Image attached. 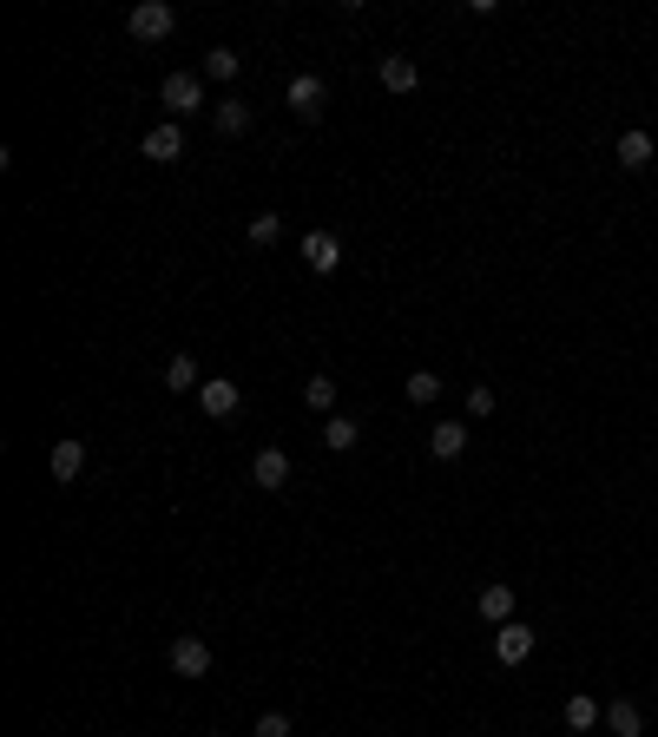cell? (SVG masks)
Returning <instances> with one entry per match:
<instances>
[{"label":"cell","mask_w":658,"mask_h":737,"mask_svg":"<svg viewBox=\"0 0 658 737\" xmlns=\"http://www.w3.org/2000/svg\"><path fill=\"white\" fill-rule=\"evenodd\" d=\"M172 27H178V7H172V0H139V7L126 14V33H132V40H145V47L165 40Z\"/></svg>","instance_id":"6da1fadb"},{"label":"cell","mask_w":658,"mask_h":737,"mask_svg":"<svg viewBox=\"0 0 658 737\" xmlns=\"http://www.w3.org/2000/svg\"><path fill=\"white\" fill-rule=\"evenodd\" d=\"M158 99H165V112H172V119H191V112L204 106V73H165Z\"/></svg>","instance_id":"7a4b0ae2"},{"label":"cell","mask_w":658,"mask_h":737,"mask_svg":"<svg viewBox=\"0 0 658 737\" xmlns=\"http://www.w3.org/2000/svg\"><path fill=\"white\" fill-rule=\"evenodd\" d=\"M283 99H290V112H297L303 126H310V119H323V106H329V86H323V73H297Z\"/></svg>","instance_id":"3957f363"},{"label":"cell","mask_w":658,"mask_h":737,"mask_svg":"<svg viewBox=\"0 0 658 737\" xmlns=\"http://www.w3.org/2000/svg\"><path fill=\"white\" fill-rule=\"evenodd\" d=\"M303 264H310L316 277H336V270H343V237L336 231H303Z\"/></svg>","instance_id":"277c9868"},{"label":"cell","mask_w":658,"mask_h":737,"mask_svg":"<svg viewBox=\"0 0 658 737\" xmlns=\"http://www.w3.org/2000/svg\"><path fill=\"white\" fill-rule=\"evenodd\" d=\"M237 402H244V389H237L231 376H204V389H198V408L211 415V422H231V415H237Z\"/></svg>","instance_id":"5b68a950"},{"label":"cell","mask_w":658,"mask_h":737,"mask_svg":"<svg viewBox=\"0 0 658 737\" xmlns=\"http://www.w3.org/2000/svg\"><path fill=\"white\" fill-rule=\"evenodd\" d=\"M139 152L152 158V165H178V158H185V126H178V119L152 126V132H145V145H139Z\"/></svg>","instance_id":"8992f818"},{"label":"cell","mask_w":658,"mask_h":737,"mask_svg":"<svg viewBox=\"0 0 658 737\" xmlns=\"http://www.w3.org/2000/svg\"><path fill=\"white\" fill-rule=\"evenodd\" d=\"M172 672H178V678H204V672H211V645H204L198 632L172 639Z\"/></svg>","instance_id":"52a82bcc"},{"label":"cell","mask_w":658,"mask_h":737,"mask_svg":"<svg viewBox=\"0 0 658 737\" xmlns=\"http://www.w3.org/2000/svg\"><path fill=\"white\" fill-rule=\"evenodd\" d=\"M494 659H501V665H527L533 659V632L520 626V619H507V626L494 632Z\"/></svg>","instance_id":"ba28073f"},{"label":"cell","mask_w":658,"mask_h":737,"mask_svg":"<svg viewBox=\"0 0 658 737\" xmlns=\"http://www.w3.org/2000/svg\"><path fill=\"white\" fill-rule=\"evenodd\" d=\"M251 481L264 487V494H277V487H290V455H283V448H264V455L251 461Z\"/></svg>","instance_id":"9c48e42d"},{"label":"cell","mask_w":658,"mask_h":737,"mask_svg":"<svg viewBox=\"0 0 658 737\" xmlns=\"http://www.w3.org/2000/svg\"><path fill=\"white\" fill-rule=\"evenodd\" d=\"M428 455H435V461H461V455H468V422H435Z\"/></svg>","instance_id":"30bf717a"},{"label":"cell","mask_w":658,"mask_h":737,"mask_svg":"<svg viewBox=\"0 0 658 737\" xmlns=\"http://www.w3.org/2000/svg\"><path fill=\"white\" fill-rule=\"evenodd\" d=\"M47 474L60 487H73L79 474H86V441H60V448H53V461H47Z\"/></svg>","instance_id":"8fae6325"},{"label":"cell","mask_w":658,"mask_h":737,"mask_svg":"<svg viewBox=\"0 0 658 737\" xmlns=\"http://www.w3.org/2000/svg\"><path fill=\"white\" fill-rule=\"evenodd\" d=\"M382 86H389V93H415V86H422V66L408 60V53H382Z\"/></svg>","instance_id":"7c38bea8"},{"label":"cell","mask_w":658,"mask_h":737,"mask_svg":"<svg viewBox=\"0 0 658 737\" xmlns=\"http://www.w3.org/2000/svg\"><path fill=\"white\" fill-rule=\"evenodd\" d=\"M211 126H218L224 139H244V132H251V106H244V99H218V106H211Z\"/></svg>","instance_id":"4fadbf2b"},{"label":"cell","mask_w":658,"mask_h":737,"mask_svg":"<svg viewBox=\"0 0 658 737\" xmlns=\"http://www.w3.org/2000/svg\"><path fill=\"white\" fill-rule=\"evenodd\" d=\"M606 731L612 737H645V711L632 705V698H612V705H606Z\"/></svg>","instance_id":"5bb4252c"},{"label":"cell","mask_w":658,"mask_h":737,"mask_svg":"<svg viewBox=\"0 0 658 737\" xmlns=\"http://www.w3.org/2000/svg\"><path fill=\"white\" fill-rule=\"evenodd\" d=\"M356 441H362V422H356V415H329V422H323V448H329V455H349Z\"/></svg>","instance_id":"9a60e30c"},{"label":"cell","mask_w":658,"mask_h":737,"mask_svg":"<svg viewBox=\"0 0 658 737\" xmlns=\"http://www.w3.org/2000/svg\"><path fill=\"white\" fill-rule=\"evenodd\" d=\"M619 165H626V172H645V165H652V132H619Z\"/></svg>","instance_id":"2e32d148"},{"label":"cell","mask_w":658,"mask_h":737,"mask_svg":"<svg viewBox=\"0 0 658 737\" xmlns=\"http://www.w3.org/2000/svg\"><path fill=\"white\" fill-rule=\"evenodd\" d=\"M481 619H494V626H507V619H514V586H507V580L481 586Z\"/></svg>","instance_id":"e0dca14e"},{"label":"cell","mask_w":658,"mask_h":737,"mask_svg":"<svg viewBox=\"0 0 658 737\" xmlns=\"http://www.w3.org/2000/svg\"><path fill=\"white\" fill-rule=\"evenodd\" d=\"M165 389H178V395H185V389H204V382H198V356H185V349H178V356L165 362Z\"/></svg>","instance_id":"ac0fdd59"},{"label":"cell","mask_w":658,"mask_h":737,"mask_svg":"<svg viewBox=\"0 0 658 737\" xmlns=\"http://www.w3.org/2000/svg\"><path fill=\"white\" fill-rule=\"evenodd\" d=\"M303 408H316V415H336V376H310V382H303Z\"/></svg>","instance_id":"d6986e66"},{"label":"cell","mask_w":658,"mask_h":737,"mask_svg":"<svg viewBox=\"0 0 658 737\" xmlns=\"http://www.w3.org/2000/svg\"><path fill=\"white\" fill-rule=\"evenodd\" d=\"M599 718H606V711H599V698H586V691H573V698H566V724H573V731H593Z\"/></svg>","instance_id":"ffe728a7"},{"label":"cell","mask_w":658,"mask_h":737,"mask_svg":"<svg viewBox=\"0 0 658 737\" xmlns=\"http://www.w3.org/2000/svg\"><path fill=\"white\" fill-rule=\"evenodd\" d=\"M408 402H415V408L441 402V376H435V369H408Z\"/></svg>","instance_id":"44dd1931"},{"label":"cell","mask_w":658,"mask_h":737,"mask_svg":"<svg viewBox=\"0 0 658 737\" xmlns=\"http://www.w3.org/2000/svg\"><path fill=\"white\" fill-rule=\"evenodd\" d=\"M198 73H204V79H237V73H244V60H237L231 47H211V53H204V66H198Z\"/></svg>","instance_id":"7402d4cb"},{"label":"cell","mask_w":658,"mask_h":737,"mask_svg":"<svg viewBox=\"0 0 658 737\" xmlns=\"http://www.w3.org/2000/svg\"><path fill=\"white\" fill-rule=\"evenodd\" d=\"M277 237H283V218H277V211H257V218H251V251H270Z\"/></svg>","instance_id":"603a6c76"},{"label":"cell","mask_w":658,"mask_h":737,"mask_svg":"<svg viewBox=\"0 0 658 737\" xmlns=\"http://www.w3.org/2000/svg\"><path fill=\"white\" fill-rule=\"evenodd\" d=\"M251 737H290V718H283V711H264V718H257V731Z\"/></svg>","instance_id":"cb8c5ba5"},{"label":"cell","mask_w":658,"mask_h":737,"mask_svg":"<svg viewBox=\"0 0 658 737\" xmlns=\"http://www.w3.org/2000/svg\"><path fill=\"white\" fill-rule=\"evenodd\" d=\"M468 415H494V389H468Z\"/></svg>","instance_id":"d4e9b609"},{"label":"cell","mask_w":658,"mask_h":737,"mask_svg":"<svg viewBox=\"0 0 658 737\" xmlns=\"http://www.w3.org/2000/svg\"><path fill=\"white\" fill-rule=\"evenodd\" d=\"M211 737H224V731H211Z\"/></svg>","instance_id":"484cf974"}]
</instances>
